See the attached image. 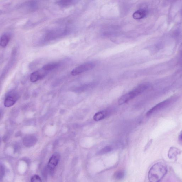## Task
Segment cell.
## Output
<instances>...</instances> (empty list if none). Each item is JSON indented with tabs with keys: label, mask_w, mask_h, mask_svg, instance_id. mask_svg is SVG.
<instances>
[{
	"label": "cell",
	"mask_w": 182,
	"mask_h": 182,
	"mask_svg": "<svg viewBox=\"0 0 182 182\" xmlns=\"http://www.w3.org/2000/svg\"><path fill=\"white\" fill-rule=\"evenodd\" d=\"M60 63L58 62L47 64L44 65L42 68V69L46 71H50L53 70L55 68L60 66Z\"/></svg>",
	"instance_id": "obj_12"
},
{
	"label": "cell",
	"mask_w": 182,
	"mask_h": 182,
	"mask_svg": "<svg viewBox=\"0 0 182 182\" xmlns=\"http://www.w3.org/2000/svg\"><path fill=\"white\" fill-rule=\"evenodd\" d=\"M125 173L124 171L122 170H119L117 171L114 174L115 178L117 180H120L124 178Z\"/></svg>",
	"instance_id": "obj_17"
},
{
	"label": "cell",
	"mask_w": 182,
	"mask_h": 182,
	"mask_svg": "<svg viewBox=\"0 0 182 182\" xmlns=\"http://www.w3.org/2000/svg\"><path fill=\"white\" fill-rule=\"evenodd\" d=\"M112 150V148L111 147H109V146H107L101 149L100 150H99L98 153H97L98 155H105L109 153Z\"/></svg>",
	"instance_id": "obj_16"
},
{
	"label": "cell",
	"mask_w": 182,
	"mask_h": 182,
	"mask_svg": "<svg viewBox=\"0 0 182 182\" xmlns=\"http://www.w3.org/2000/svg\"><path fill=\"white\" fill-rule=\"evenodd\" d=\"M172 102V99H169L163 101L160 103L157 104L156 105L154 106L150 109L147 112V115L149 116L153 113H155V112H158L160 111L163 109L165 108L166 107L168 106Z\"/></svg>",
	"instance_id": "obj_5"
},
{
	"label": "cell",
	"mask_w": 182,
	"mask_h": 182,
	"mask_svg": "<svg viewBox=\"0 0 182 182\" xmlns=\"http://www.w3.org/2000/svg\"><path fill=\"white\" fill-rule=\"evenodd\" d=\"M95 63L93 62H87L75 68L71 71V75L76 76L87 71L91 70L95 66Z\"/></svg>",
	"instance_id": "obj_3"
},
{
	"label": "cell",
	"mask_w": 182,
	"mask_h": 182,
	"mask_svg": "<svg viewBox=\"0 0 182 182\" xmlns=\"http://www.w3.org/2000/svg\"><path fill=\"white\" fill-rule=\"evenodd\" d=\"M77 2L75 1H56V3L58 5L62 7H66L68 6L72 5Z\"/></svg>",
	"instance_id": "obj_14"
},
{
	"label": "cell",
	"mask_w": 182,
	"mask_h": 182,
	"mask_svg": "<svg viewBox=\"0 0 182 182\" xmlns=\"http://www.w3.org/2000/svg\"><path fill=\"white\" fill-rule=\"evenodd\" d=\"M10 40V36L7 34H4L1 38V46L3 48H5L8 44Z\"/></svg>",
	"instance_id": "obj_13"
},
{
	"label": "cell",
	"mask_w": 182,
	"mask_h": 182,
	"mask_svg": "<svg viewBox=\"0 0 182 182\" xmlns=\"http://www.w3.org/2000/svg\"><path fill=\"white\" fill-rule=\"evenodd\" d=\"M181 138L182 139V133L181 135Z\"/></svg>",
	"instance_id": "obj_20"
},
{
	"label": "cell",
	"mask_w": 182,
	"mask_h": 182,
	"mask_svg": "<svg viewBox=\"0 0 182 182\" xmlns=\"http://www.w3.org/2000/svg\"><path fill=\"white\" fill-rule=\"evenodd\" d=\"M106 113L105 111H101L97 113L93 117V119L95 121H99L103 119L106 116Z\"/></svg>",
	"instance_id": "obj_15"
},
{
	"label": "cell",
	"mask_w": 182,
	"mask_h": 182,
	"mask_svg": "<svg viewBox=\"0 0 182 182\" xmlns=\"http://www.w3.org/2000/svg\"><path fill=\"white\" fill-rule=\"evenodd\" d=\"M37 141V139L35 136H28L25 137L23 139V143L26 147H30L35 145Z\"/></svg>",
	"instance_id": "obj_9"
},
{
	"label": "cell",
	"mask_w": 182,
	"mask_h": 182,
	"mask_svg": "<svg viewBox=\"0 0 182 182\" xmlns=\"http://www.w3.org/2000/svg\"><path fill=\"white\" fill-rule=\"evenodd\" d=\"M67 33V30L64 29H58L48 32L44 37V41H49L53 40L65 35Z\"/></svg>",
	"instance_id": "obj_4"
},
{
	"label": "cell",
	"mask_w": 182,
	"mask_h": 182,
	"mask_svg": "<svg viewBox=\"0 0 182 182\" xmlns=\"http://www.w3.org/2000/svg\"><path fill=\"white\" fill-rule=\"evenodd\" d=\"M31 182H42L41 178L38 175L33 176L31 179Z\"/></svg>",
	"instance_id": "obj_18"
},
{
	"label": "cell",
	"mask_w": 182,
	"mask_h": 182,
	"mask_svg": "<svg viewBox=\"0 0 182 182\" xmlns=\"http://www.w3.org/2000/svg\"><path fill=\"white\" fill-rule=\"evenodd\" d=\"M18 98L17 94L14 93L10 94L6 96L4 102V105L6 107H10L13 106L16 102Z\"/></svg>",
	"instance_id": "obj_7"
},
{
	"label": "cell",
	"mask_w": 182,
	"mask_h": 182,
	"mask_svg": "<svg viewBox=\"0 0 182 182\" xmlns=\"http://www.w3.org/2000/svg\"><path fill=\"white\" fill-rule=\"evenodd\" d=\"M1 172H0V178H1V180L3 178L5 173V170L3 166L2 165H1Z\"/></svg>",
	"instance_id": "obj_19"
},
{
	"label": "cell",
	"mask_w": 182,
	"mask_h": 182,
	"mask_svg": "<svg viewBox=\"0 0 182 182\" xmlns=\"http://www.w3.org/2000/svg\"><path fill=\"white\" fill-rule=\"evenodd\" d=\"M167 166L164 163L158 162L149 170L148 178L150 182H160L167 173Z\"/></svg>",
	"instance_id": "obj_1"
},
{
	"label": "cell",
	"mask_w": 182,
	"mask_h": 182,
	"mask_svg": "<svg viewBox=\"0 0 182 182\" xmlns=\"http://www.w3.org/2000/svg\"><path fill=\"white\" fill-rule=\"evenodd\" d=\"M148 87V85L146 84H143L139 85L133 91L121 96L118 101V104L119 105H122L126 103L146 91Z\"/></svg>",
	"instance_id": "obj_2"
},
{
	"label": "cell",
	"mask_w": 182,
	"mask_h": 182,
	"mask_svg": "<svg viewBox=\"0 0 182 182\" xmlns=\"http://www.w3.org/2000/svg\"><path fill=\"white\" fill-rule=\"evenodd\" d=\"M181 153V150L177 148L172 147L170 148L168 153V157L170 159H174L176 158L177 155Z\"/></svg>",
	"instance_id": "obj_11"
},
{
	"label": "cell",
	"mask_w": 182,
	"mask_h": 182,
	"mask_svg": "<svg viewBox=\"0 0 182 182\" xmlns=\"http://www.w3.org/2000/svg\"><path fill=\"white\" fill-rule=\"evenodd\" d=\"M47 73V71L43 70V69L40 70L34 71L31 74L30 80L31 82H34L38 81V80L43 78Z\"/></svg>",
	"instance_id": "obj_8"
},
{
	"label": "cell",
	"mask_w": 182,
	"mask_h": 182,
	"mask_svg": "<svg viewBox=\"0 0 182 182\" xmlns=\"http://www.w3.org/2000/svg\"><path fill=\"white\" fill-rule=\"evenodd\" d=\"M60 159V155L58 153H55L52 155L49 159L47 165L48 170L50 172L53 171L58 165Z\"/></svg>",
	"instance_id": "obj_6"
},
{
	"label": "cell",
	"mask_w": 182,
	"mask_h": 182,
	"mask_svg": "<svg viewBox=\"0 0 182 182\" xmlns=\"http://www.w3.org/2000/svg\"><path fill=\"white\" fill-rule=\"evenodd\" d=\"M147 15V12L144 9H139L133 14V18L136 20H140L144 18Z\"/></svg>",
	"instance_id": "obj_10"
}]
</instances>
